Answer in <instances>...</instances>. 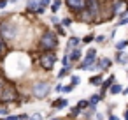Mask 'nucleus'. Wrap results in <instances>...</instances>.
<instances>
[{
  "label": "nucleus",
  "instance_id": "423d86ee",
  "mask_svg": "<svg viewBox=\"0 0 128 120\" xmlns=\"http://www.w3.org/2000/svg\"><path fill=\"white\" fill-rule=\"evenodd\" d=\"M37 62H39V65H40V69H42V71L49 72V71H53V69H54V64L58 62V57L54 55V51H44V53H40V55H39Z\"/></svg>",
  "mask_w": 128,
  "mask_h": 120
},
{
  "label": "nucleus",
  "instance_id": "f257e3e1",
  "mask_svg": "<svg viewBox=\"0 0 128 120\" xmlns=\"http://www.w3.org/2000/svg\"><path fill=\"white\" fill-rule=\"evenodd\" d=\"M77 21L82 23H100L104 21L102 18V2L100 0H86V9L76 16Z\"/></svg>",
  "mask_w": 128,
  "mask_h": 120
},
{
  "label": "nucleus",
  "instance_id": "473e14b6",
  "mask_svg": "<svg viewBox=\"0 0 128 120\" xmlns=\"http://www.w3.org/2000/svg\"><path fill=\"white\" fill-rule=\"evenodd\" d=\"M95 41L96 43H104L105 41V35H95Z\"/></svg>",
  "mask_w": 128,
  "mask_h": 120
},
{
  "label": "nucleus",
  "instance_id": "9b49d317",
  "mask_svg": "<svg viewBox=\"0 0 128 120\" xmlns=\"http://www.w3.org/2000/svg\"><path fill=\"white\" fill-rule=\"evenodd\" d=\"M40 7V0H28L26 2V13L35 14V11Z\"/></svg>",
  "mask_w": 128,
  "mask_h": 120
},
{
  "label": "nucleus",
  "instance_id": "5701e85b",
  "mask_svg": "<svg viewBox=\"0 0 128 120\" xmlns=\"http://www.w3.org/2000/svg\"><path fill=\"white\" fill-rule=\"evenodd\" d=\"M126 46H128V41L124 39V41H119V43L116 44V50H118V51H123V50H124Z\"/></svg>",
  "mask_w": 128,
  "mask_h": 120
},
{
  "label": "nucleus",
  "instance_id": "4be33fe9",
  "mask_svg": "<svg viewBox=\"0 0 128 120\" xmlns=\"http://www.w3.org/2000/svg\"><path fill=\"white\" fill-rule=\"evenodd\" d=\"M88 106H90V101H88V99H84V101H82V99H81V101H79V102H77V108H79V109H81V111H82V109H84V108H88Z\"/></svg>",
  "mask_w": 128,
  "mask_h": 120
},
{
  "label": "nucleus",
  "instance_id": "7c9ffc66",
  "mask_svg": "<svg viewBox=\"0 0 128 120\" xmlns=\"http://www.w3.org/2000/svg\"><path fill=\"white\" fill-rule=\"evenodd\" d=\"M74 88H76V87H74V85L70 83V85H67V87H63V94H70V92H72Z\"/></svg>",
  "mask_w": 128,
  "mask_h": 120
},
{
  "label": "nucleus",
  "instance_id": "9d476101",
  "mask_svg": "<svg viewBox=\"0 0 128 120\" xmlns=\"http://www.w3.org/2000/svg\"><path fill=\"white\" fill-rule=\"evenodd\" d=\"M81 43H82V39H79V37H76V35L68 37V43H67V53H70V51L76 50V48H79Z\"/></svg>",
  "mask_w": 128,
  "mask_h": 120
},
{
  "label": "nucleus",
  "instance_id": "7ed1b4c3",
  "mask_svg": "<svg viewBox=\"0 0 128 120\" xmlns=\"http://www.w3.org/2000/svg\"><path fill=\"white\" fill-rule=\"evenodd\" d=\"M20 92H18V87L14 83H7L4 87V90L0 92V104L2 106H7V104H12V102H21L20 101Z\"/></svg>",
  "mask_w": 128,
  "mask_h": 120
},
{
  "label": "nucleus",
  "instance_id": "ddd939ff",
  "mask_svg": "<svg viewBox=\"0 0 128 120\" xmlns=\"http://www.w3.org/2000/svg\"><path fill=\"white\" fill-rule=\"evenodd\" d=\"M110 65H112V60L107 58V57H104V58L98 60V71H107Z\"/></svg>",
  "mask_w": 128,
  "mask_h": 120
},
{
  "label": "nucleus",
  "instance_id": "c756f323",
  "mask_svg": "<svg viewBox=\"0 0 128 120\" xmlns=\"http://www.w3.org/2000/svg\"><path fill=\"white\" fill-rule=\"evenodd\" d=\"M0 115H2V116H9L11 113H9V109L6 106H0Z\"/></svg>",
  "mask_w": 128,
  "mask_h": 120
},
{
  "label": "nucleus",
  "instance_id": "f8f14e48",
  "mask_svg": "<svg viewBox=\"0 0 128 120\" xmlns=\"http://www.w3.org/2000/svg\"><path fill=\"white\" fill-rule=\"evenodd\" d=\"M51 106H53V108H56V109H63V108H67V106H68V99H67V97L56 99V101H53V102H51Z\"/></svg>",
  "mask_w": 128,
  "mask_h": 120
},
{
  "label": "nucleus",
  "instance_id": "37998d69",
  "mask_svg": "<svg viewBox=\"0 0 128 120\" xmlns=\"http://www.w3.org/2000/svg\"><path fill=\"white\" fill-rule=\"evenodd\" d=\"M126 18H128V14H126Z\"/></svg>",
  "mask_w": 128,
  "mask_h": 120
},
{
  "label": "nucleus",
  "instance_id": "c85d7f7f",
  "mask_svg": "<svg viewBox=\"0 0 128 120\" xmlns=\"http://www.w3.org/2000/svg\"><path fill=\"white\" fill-rule=\"evenodd\" d=\"M72 21H74V18H70V16H68V18L62 20V25H63V27H70V25H72Z\"/></svg>",
  "mask_w": 128,
  "mask_h": 120
},
{
  "label": "nucleus",
  "instance_id": "a211bd4d",
  "mask_svg": "<svg viewBox=\"0 0 128 120\" xmlns=\"http://www.w3.org/2000/svg\"><path fill=\"white\" fill-rule=\"evenodd\" d=\"M70 69H72V65H68V67H62V71L58 72V78H60V79H62V78H65V76L70 72Z\"/></svg>",
  "mask_w": 128,
  "mask_h": 120
},
{
  "label": "nucleus",
  "instance_id": "a19ab883",
  "mask_svg": "<svg viewBox=\"0 0 128 120\" xmlns=\"http://www.w3.org/2000/svg\"><path fill=\"white\" fill-rule=\"evenodd\" d=\"M9 2H12V4H16V2H18V0H9Z\"/></svg>",
  "mask_w": 128,
  "mask_h": 120
},
{
  "label": "nucleus",
  "instance_id": "2eb2a0df",
  "mask_svg": "<svg viewBox=\"0 0 128 120\" xmlns=\"http://www.w3.org/2000/svg\"><path fill=\"white\" fill-rule=\"evenodd\" d=\"M102 83H104L102 74H96V76H91L90 78V85H93V87H102Z\"/></svg>",
  "mask_w": 128,
  "mask_h": 120
},
{
  "label": "nucleus",
  "instance_id": "393cba45",
  "mask_svg": "<svg viewBox=\"0 0 128 120\" xmlns=\"http://www.w3.org/2000/svg\"><path fill=\"white\" fill-rule=\"evenodd\" d=\"M54 30H56V34H58V35H65V28H63V25H62V23L54 25Z\"/></svg>",
  "mask_w": 128,
  "mask_h": 120
},
{
  "label": "nucleus",
  "instance_id": "cd10ccee",
  "mask_svg": "<svg viewBox=\"0 0 128 120\" xmlns=\"http://www.w3.org/2000/svg\"><path fill=\"white\" fill-rule=\"evenodd\" d=\"M70 83H72V85H74V87H77V85H79V83H81V78H79V76H76V74H74V76H70Z\"/></svg>",
  "mask_w": 128,
  "mask_h": 120
},
{
  "label": "nucleus",
  "instance_id": "f03ea898",
  "mask_svg": "<svg viewBox=\"0 0 128 120\" xmlns=\"http://www.w3.org/2000/svg\"><path fill=\"white\" fill-rule=\"evenodd\" d=\"M58 37H60V35H58L54 30H44V32L40 34V37H39L37 50H39L40 53H44V51H54V50L58 48V44H60Z\"/></svg>",
  "mask_w": 128,
  "mask_h": 120
},
{
  "label": "nucleus",
  "instance_id": "b1692460",
  "mask_svg": "<svg viewBox=\"0 0 128 120\" xmlns=\"http://www.w3.org/2000/svg\"><path fill=\"white\" fill-rule=\"evenodd\" d=\"M7 83H9V81L6 79V76H4V72H0V92H2V90H4V87H6Z\"/></svg>",
  "mask_w": 128,
  "mask_h": 120
},
{
  "label": "nucleus",
  "instance_id": "ea45409f",
  "mask_svg": "<svg viewBox=\"0 0 128 120\" xmlns=\"http://www.w3.org/2000/svg\"><path fill=\"white\" fill-rule=\"evenodd\" d=\"M123 94H128V87H126V88H123Z\"/></svg>",
  "mask_w": 128,
  "mask_h": 120
},
{
  "label": "nucleus",
  "instance_id": "4c0bfd02",
  "mask_svg": "<svg viewBox=\"0 0 128 120\" xmlns=\"http://www.w3.org/2000/svg\"><path fill=\"white\" fill-rule=\"evenodd\" d=\"M44 11H46V9H44V7H42V6H40V7H39V9H37V11H35V14H42V13H44Z\"/></svg>",
  "mask_w": 128,
  "mask_h": 120
},
{
  "label": "nucleus",
  "instance_id": "dca6fc26",
  "mask_svg": "<svg viewBox=\"0 0 128 120\" xmlns=\"http://www.w3.org/2000/svg\"><path fill=\"white\" fill-rule=\"evenodd\" d=\"M114 60H116L118 64H121V65H126V64H128V57H124L123 51H118L116 57H114Z\"/></svg>",
  "mask_w": 128,
  "mask_h": 120
},
{
  "label": "nucleus",
  "instance_id": "6ab92c4d",
  "mask_svg": "<svg viewBox=\"0 0 128 120\" xmlns=\"http://www.w3.org/2000/svg\"><path fill=\"white\" fill-rule=\"evenodd\" d=\"M62 7V0H54L51 4V13H58V9Z\"/></svg>",
  "mask_w": 128,
  "mask_h": 120
},
{
  "label": "nucleus",
  "instance_id": "20e7f679",
  "mask_svg": "<svg viewBox=\"0 0 128 120\" xmlns=\"http://www.w3.org/2000/svg\"><path fill=\"white\" fill-rule=\"evenodd\" d=\"M51 83L48 81V79H40V81H35L34 85H32V95L35 97V99H39V101H42V99H46L49 94H51Z\"/></svg>",
  "mask_w": 128,
  "mask_h": 120
},
{
  "label": "nucleus",
  "instance_id": "a878e982",
  "mask_svg": "<svg viewBox=\"0 0 128 120\" xmlns=\"http://www.w3.org/2000/svg\"><path fill=\"white\" fill-rule=\"evenodd\" d=\"M93 41H95V35H93V34H88V35L82 37V43H84V44H90V43H93Z\"/></svg>",
  "mask_w": 128,
  "mask_h": 120
},
{
  "label": "nucleus",
  "instance_id": "412c9836",
  "mask_svg": "<svg viewBox=\"0 0 128 120\" xmlns=\"http://www.w3.org/2000/svg\"><path fill=\"white\" fill-rule=\"evenodd\" d=\"M7 51V44H6V41L0 37V57H4V53Z\"/></svg>",
  "mask_w": 128,
  "mask_h": 120
},
{
  "label": "nucleus",
  "instance_id": "4468645a",
  "mask_svg": "<svg viewBox=\"0 0 128 120\" xmlns=\"http://www.w3.org/2000/svg\"><path fill=\"white\" fill-rule=\"evenodd\" d=\"M102 99H104V97H102L100 94H93V95H90V99H88V101H90V108H96V104H98Z\"/></svg>",
  "mask_w": 128,
  "mask_h": 120
},
{
  "label": "nucleus",
  "instance_id": "f3484780",
  "mask_svg": "<svg viewBox=\"0 0 128 120\" xmlns=\"http://www.w3.org/2000/svg\"><path fill=\"white\" fill-rule=\"evenodd\" d=\"M121 92H123V87H121L119 83H114V85L109 88V94H110V95H118V94H121Z\"/></svg>",
  "mask_w": 128,
  "mask_h": 120
},
{
  "label": "nucleus",
  "instance_id": "1a4fd4ad",
  "mask_svg": "<svg viewBox=\"0 0 128 120\" xmlns=\"http://www.w3.org/2000/svg\"><path fill=\"white\" fill-rule=\"evenodd\" d=\"M68 55V58H70V64H76V62H81L82 60V50L81 48H76V50H72L70 53H67Z\"/></svg>",
  "mask_w": 128,
  "mask_h": 120
},
{
  "label": "nucleus",
  "instance_id": "bb28decb",
  "mask_svg": "<svg viewBox=\"0 0 128 120\" xmlns=\"http://www.w3.org/2000/svg\"><path fill=\"white\" fill-rule=\"evenodd\" d=\"M62 65H63V67H68V65H72V64H70V58H68V55L62 57Z\"/></svg>",
  "mask_w": 128,
  "mask_h": 120
},
{
  "label": "nucleus",
  "instance_id": "2f4dec72",
  "mask_svg": "<svg viewBox=\"0 0 128 120\" xmlns=\"http://www.w3.org/2000/svg\"><path fill=\"white\" fill-rule=\"evenodd\" d=\"M51 4H53L51 0H40V6H42L44 9H46V7H51Z\"/></svg>",
  "mask_w": 128,
  "mask_h": 120
},
{
  "label": "nucleus",
  "instance_id": "a18cd8bd",
  "mask_svg": "<svg viewBox=\"0 0 128 120\" xmlns=\"http://www.w3.org/2000/svg\"><path fill=\"white\" fill-rule=\"evenodd\" d=\"M126 120H128V118H126Z\"/></svg>",
  "mask_w": 128,
  "mask_h": 120
},
{
  "label": "nucleus",
  "instance_id": "c03bdc74",
  "mask_svg": "<svg viewBox=\"0 0 128 120\" xmlns=\"http://www.w3.org/2000/svg\"><path fill=\"white\" fill-rule=\"evenodd\" d=\"M26 120H30V118H26Z\"/></svg>",
  "mask_w": 128,
  "mask_h": 120
},
{
  "label": "nucleus",
  "instance_id": "58836bf2",
  "mask_svg": "<svg viewBox=\"0 0 128 120\" xmlns=\"http://www.w3.org/2000/svg\"><path fill=\"white\" fill-rule=\"evenodd\" d=\"M51 21H53V23H54V25H58V23H60V20H58V18H56V16H53V18H51Z\"/></svg>",
  "mask_w": 128,
  "mask_h": 120
},
{
  "label": "nucleus",
  "instance_id": "0eeeda50",
  "mask_svg": "<svg viewBox=\"0 0 128 120\" xmlns=\"http://www.w3.org/2000/svg\"><path fill=\"white\" fill-rule=\"evenodd\" d=\"M65 6L77 16L86 9V0H65Z\"/></svg>",
  "mask_w": 128,
  "mask_h": 120
},
{
  "label": "nucleus",
  "instance_id": "72a5a7b5",
  "mask_svg": "<svg viewBox=\"0 0 128 120\" xmlns=\"http://www.w3.org/2000/svg\"><path fill=\"white\" fill-rule=\"evenodd\" d=\"M107 120H119V118H118L116 115H112V113L109 111V115H107Z\"/></svg>",
  "mask_w": 128,
  "mask_h": 120
},
{
  "label": "nucleus",
  "instance_id": "6e6552de",
  "mask_svg": "<svg viewBox=\"0 0 128 120\" xmlns=\"http://www.w3.org/2000/svg\"><path fill=\"white\" fill-rule=\"evenodd\" d=\"M114 83H116V76H114V74H110V76H107V78L104 79V83H102V87H100V95L104 97V95H105V94L109 92V88H110V87H112Z\"/></svg>",
  "mask_w": 128,
  "mask_h": 120
},
{
  "label": "nucleus",
  "instance_id": "e433bc0d",
  "mask_svg": "<svg viewBox=\"0 0 128 120\" xmlns=\"http://www.w3.org/2000/svg\"><path fill=\"white\" fill-rule=\"evenodd\" d=\"M7 2H9V0H0V9L6 7V6H7Z\"/></svg>",
  "mask_w": 128,
  "mask_h": 120
},
{
  "label": "nucleus",
  "instance_id": "f704fd0d",
  "mask_svg": "<svg viewBox=\"0 0 128 120\" xmlns=\"http://www.w3.org/2000/svg\"><path fill=\"white\" fill-rule=\"evenodd\" d=\"M54 90H56V92H63V85H62V83H58V85L54 87Z\"/></svg>",
  "mask_w": 128,
  "mask_h": 120
},
{
  "label": "nucleus",
  "instance_id": "aec40b11",
  "mask_svg": "<svg viewBox=\"0 0 128 120\" xmlns=\"http://www.w3.org/2000/svg\"><path fill=\"white\" fill-rule=\"evenodd\" d=\"M81 113H82V111H81V109H79V108L76 106V108H72V109H70V113H68V116H70V118H76V116H79Z\"/></svg>",
  "mask_w": 128,
  "mask_h": 120
},
{
  "label": "nucleus",
  "instance_id": "39448f33",
  "mask_svg": "<svg viewBox=\"0 0 128 120\" xmlns=\"http://www.w3.org/2000/svg\"><path fill=\"white\" fill-rule=\"evenodd\" d=\"M0 37L4 41H12L18 37V27L9 21V20H2L0 21Z\"/></svg>",
  "mask_w": 128,
  "mask_h": 120
},
{
  "label": "nucleus",
  "instance_id": "79ce46f5",
  "mask_svg": "<svg viewBox=\"0 0 128 120\" xmlns=\"http://www.w3.org/2000/svg\"><path fill=\"white\" fill-rule=\"evenodd\" d=\"M49 120H60V118H49Z\"/></svg>",
  "mask_w": 128,
  "mask_h": 120
},
{
  "label": "nucleus",
  "instance_id": "c9c22d12",
  "mask_svg": "<svg viewBox=\"0 0 128 120\" xmlns=\"http://www.w3.org/2000/svg\"><path fill=\"white\" fill-rule=\"evenodd\" d=\"M30 120H42V116H40V113H35V115H34Z\"/></svg>",
  "mask_w": 128,
  "mask_h": 120
}]
</instances>
